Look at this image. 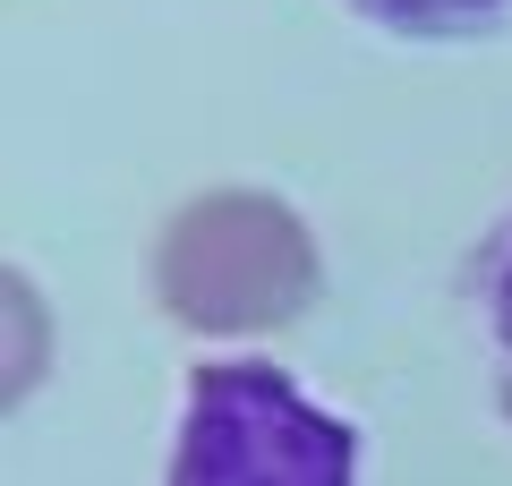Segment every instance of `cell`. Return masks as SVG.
Listing matches in <instances>:
<instances>
[{
    "label": "cell",
    "mask_w": 512,
    "mask_h": 486,
    "mask_svg": "<svg viewBox=\"0 0 512 486\" xmlns=\"http://www.w3.org/2000/svg\"><path fill=\"white\" fill-rule=\"evenodd\" d=\"M154 299L188 333H274L316 299V239L265 188H214L171 214Z\"/></svg>",
    "instance_id": "obj_1"
},
{
    "label": "cell",
    "mask_w": 512,
    "mask_h": 486,
    "mask_svg": "<svg viewBox=\"0 0 512 486\" xmlns=\"http://www.w3.org/2000/svg\"><path fill=\"white\" fill-rule=\"evenodd\" d=\"M367 26L384 35H419V43H444V35H478L512 9V0H350Z\"/></svg>",
    "instance_id": "obj_4"
},
{
    "label": "cell",
    "mask_w": 512,
    "mask_h": 486,
    "mask_svg": "<svg viewBox=\"0 0 512 486\" xmlns=\"http://www.w3.org/2000/svg\"><path fill=\"white\" fill-rule=\"evenodd\" d=\"M470 307H478V333H487V359H495V393L512 410V214L487 231L470 265Z\"/></svg>",
    "instance_id": "obj_3"
},
{
    "label": "cell",
    "mask_w": 512,
    "mask_h": 486,
    "mask_svg": "<svg viewBox=\"0 0 512 486\" xmlns=\"http://www.w3.org/2000/svg\"><path fill=\"white\" fill-rule=\"evenodd\" d=\"M163 486H359V435L282 367L222 359L188 376Z\"/></svg>",
    "instance_id": "obj_2"
},
{
    "label": "cell",
    "mask_w": 512,
    "mask_h": 486,
    "mask_svg": "<svg viewBox=\"0 0 512 486\" xmlns=\"http://www.w3.org/2000/svg\"><path fill=\"white\" fill-rule=\"evenodd\" d=\"M0 316H9V401H26L35 376H43V299H35L26 273L0 282Z\"/></svg>",
    "instance_id": "obj_5"
}]
</instances>
